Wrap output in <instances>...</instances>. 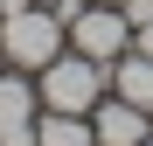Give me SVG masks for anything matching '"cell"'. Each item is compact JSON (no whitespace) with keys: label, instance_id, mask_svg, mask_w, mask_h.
Listing matches in <instances>:
<instances>
[{"label":"cell","instance_id":"cell-1","mask_svg":"<svg viewBox=\"0 0 153 146\" xmlns=\"http://www.w3.org/2000/svg\"><path fill=\"white\" fill-rule=\"evenodd\" d=\"M0 49H7L14 70H28V77H35L42 63H56L63 49H70V28H63L56 7H35V0H0Z\"/></svg>","mask_w":153,"mask_h":146},{"label":"cell","instance_id":"cell-2","mask_svg":"<svg viewBox=\"0 0 153 146\" xmlns=\"http://www.w3.org/2000/svg\"><path fill=\"white\" fill-rule=\"evenodd\" d=\"M35 90H42V111H76V118H91L97 111V97H105V63H91V56H76V49H63L56 63H42L35 70Z\"/></svg>","mask_w":153,"mask_h":146},{"label":"cell","instance_id":"cell-3","mask_svg":"<svg viewBox=\"0 0 153 146\" xmlns=\"http://www.w3.org/2000/svg\"><path fill=\"white\" fill-rule=\"evenodd\" d=\"M70 49L111 70V63L125 56V49H132V21H125L118 7H97V0H84V14L70 21Z\"/></svg>","mask_w":153,"mask_h":146},{"label":"cell","instance_id":"cell-4","mask_svg":"<svg viewBox=\"0 0 153 146\" xmlns=\"http://www.w3.org/2000/svg\"><path fill=\"white\" fill-rule=\"evenodd\" d=\"M35 118H42V90L28 70H0V146H35Z\"/></svg>","mask_w":153,"mask_h":146},{"label":"cell","instance_id":"cell-5","mask_svg":"<svg viewBox=\"0 0 153 146\" xmlns=\"http://www.w3.org/2000/svg\"><path fill=\"white\" fill-rule=\"evenodd\" d=\"M91 132H97V146H139V139H153V111H139L118 90H105L97 111H91Z\"/></svg>","mask_w":153,"mask_h":146},{"label":"cell","instance_id":"cell-6","mask_svg":"<svg viewBox=\"0 0 153 146\" xmlns=\"http://www.w3.org/2000/svg\"><path fill=\"white\" fill-rule=\"evenodd\" d=\"M105 84L125 97V104H139V111H153V56H139V49H125V56L105 70Z\"/></svg>","mask_w":153,"mask_h":146},{"label":"cell","instance_id":"cell-7","mask_svg":"<svg viewBox=\"0 0 153 146\" xmlns=\"http://www.w3.org/2000/svg\"><path fill=\"white\" fill-rule=\"evenodd\" d=\"M35 146H97V132L76 111H42L35 118Z\"/></svg>","mask_w":153,"mask_h":146},{"label":"cell","instance_id":"cell-8","mask_svg":"<svg viewBox=\"0 0 153 146\" xmlns=\"http://www.w3.org/2000/svg\"><path fill=\"white\" fill-rule=\"evenodd\" d=\"M118 14L132 21V28H146V21H153V0H118Z\"/></svg>","mask_w":153,"mask_h":146},{"label":"cell","instance_id":"cell-9","mask_svg":"<svg viewBox=\"0 0 153 146\" xmlns=\"http://www.w3.org/2000/svg\"><path fill=\"white\" fill-rule=\"evenodd\" d=\"M132 49H139V56H153V21H146V28H132Z\"/></svg>","mask_w":153,"mask_h":146},{"label":"cell","instance_id":"cell-10","mask_svg":"<svg viewBox=\"0 0 153 146\" xmlns=\"http://www.w3.org/2000/svg\"><path fill=\"white\" fill-rule=\"evenodd\" d=\"M0 70H7V49H0Z\"/></svg>","mask_w":153,"mask_h":146},{"label":"cell","instance_id":"cell-11","mask_svg":"<svg viewBox=\"0 0 153 146\" xmlns=\"http://www.w3.org/2000/svg\"><path fill=\"white\" fill-rule=\"evenodd\" d=\"M97 7H118V0H97Z\"/></svg>","mask_w":153,"mask_h":146},{"label":"cell","instance_id":"cell-12","mask_svg":"<svg viewBox=\"0 0 153 146\" xmlns=\"http://www.w3.org/2000/svg\"><path fill=\"white\" fill-rule=\"evenodd\" d=\"M35 7H56V0H35Z\"/></svg>","mask_w":153,"mask_h":146},{"label":"cell","instance_id":"cell-13","mask_svg":"<svg viewBox=\"0 0 153 146\" xmlns=\"http://www.w3.org/2000/svg\"><path fill=\"white\" fill-rule=\"evenodd\" d=\"M139 146H153V139H139Z\"/></svg>","mask_w":153,"mask_h":146}]
</instances>
